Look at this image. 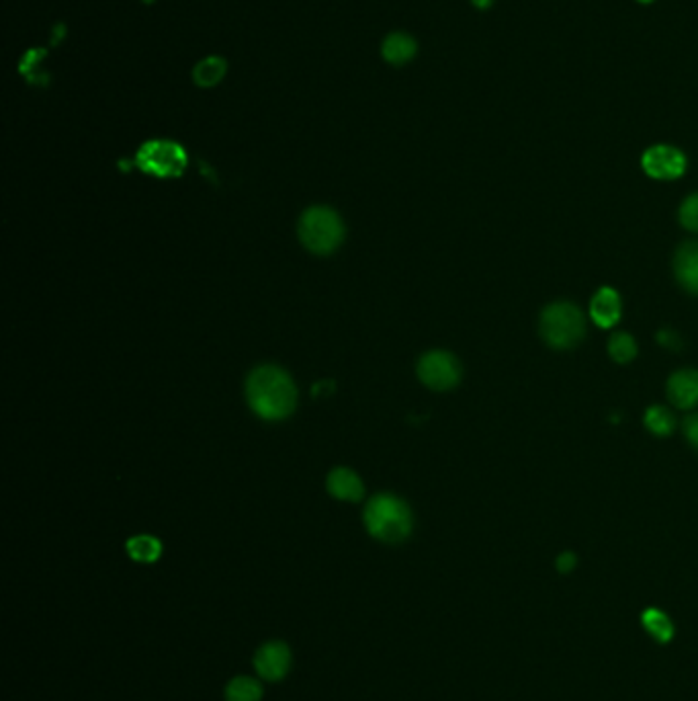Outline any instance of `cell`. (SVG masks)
<instances>
[{"label":"cell","mask_w":698,"mask_h":701,"mask_svg":"<svg viewBox=\"0 0 698 701\" xmlns=\"http://www.w3.org/2000/svg\"><path fill=\"white\" fill-rule=\"evenodd\" d=\"M248 402L262 419H285L295 408V386L279 367L265 365L254 370L246 386Z\"/></svg>","instance_id":"cell-1"},{"label":"cell","mask_w":698,"mask_h":701,"mask_svg":"<svg viewBox=\"0 0 698 701\" xmlns=\"http://www.w3.org/2000/svg\"><path fill=\"white\" fill-rule=\"evenodd\" d=\"M539 332L543 341L558 351L574 349L586 335V321L572 302H555L541 314Z\"/></svg>","instance_id":"cell-2"},{"label":"cell","mask_w":698,"mask_h":701,"mask_svg":"<svg viewBox=\"0 0 698 701\" xmlns=\"http://www.w3.org/2000/svg\"><path fill=\"white\" fill-rule=\"evenodd\" d=\"M365 523L369 534L377 540L397 543L410 535L412 513L404 500L391 497V494H381L367 505Z\"/></svg>","instance_id":"cell-3"},{"label":"cell","mask_w":698,"mask_h":701,"mask_svg":"<svg viewBox=\"0 0 698 701\" xmlns=\"http://www.w3.org/2000/svg\"><path fill=\"white\" fill-rule=\"evenodd\" d=\"M345 236L340 218L328 208H311L299 222V238L311 252H332Z\"/></svg>","instance_id":"cell-4"},{"label":"cell","mask_w":698,"mask_h":701,"mask_svg":"<svg viewBox=\"0 0 698 701\" xmlns=\"http://www.w3.org/2000/svg\"><path fill=\"white\" fill-rule=\"evenodd\" d=\"M138 165L144 173L156 176H179L187 167V154L174 141L156 140L148 141L138 152Z\"/></svg>","instance_id":"cell-5"},{"label":"cell","mask_w":698,"mask_h":701,"mask_svg":"<svg viewBox=\"0 0 698 701\" xmlns=\"http://www.w3.org/2000/svg\"><path fill=\"white\" fill-rule=\"evenodd\" d=\"M641 168L655 181H676L686 173L688 158L672 144H653L641 154Z\"/></svg>","instance_id":"cell-6"},{"label":"cell","mask_w":698,"mask_h":701,"mask_svg":"<svg viewBox=\"0 0 698 701\" xmlns=\"http://www.w3.org/2000/svg\"><path fill=\"white\" fill-rule=\"evenodd\" d=\"M418 375L432 389H451L459 384L461 365L451 353L430 351L420 359Z\"/></svg>","instance_id":"cell-7"},{"label":"cell","mask_w":698,"mask_h":701,"mask_svg":"<svg viewBox=\"0 0 698 701\" xmlns=\"http://www.w3.org/2000/svg\"><path fill=\"white\" fill-rule=\"evenodd\" d=\"M256 672L267 681H279L291 667V650L285 642H268L254 656Z\"/></svg>","instance_id":"cell-8"},{"label":"cell","mask_w":698,"mask_h":701,"mask_svg":"<svg viewBox=\"0 0 698 701\" xmlns=\"http://www.w3.org/2000/svg\"><path fill=\"white\" fill-rule=\"evenodd\" d=\"M668 398L678 408H694L698 405V372L680 370L669 375L666 386Z\"/></svg>","instance_id":"cell-9"},{"label":"cell","mask_w":698,"mask_h":701,"mask_svg":"<svg viewBox=\"0 0 698 701\" xmlns=\"http://www.w3.org/2000/svg\"><path fill=\"white\" fill-rule=\"evenodd\" d=\"M623 302L612 287H600L590 302V316L600 329H612L621 321Z\"/></svg>","instance_id":"cell-10"},{"label":"cell","mask_w":698,"mask_h":701,"mask_svg":"<svg viewBox=\"0 0 698 701\" xmlns=\"http://www.w3.org/2000/svg\"><path fill=\"white\" fill-rule=\"evenodd\" d=\"M674 273L688 294L698 295V240L684 243L674 259Z\"/></svg>","instance_id":"cell-11"},{"label":"cell","mask_w":698,"mask_h":701,"mask_svg":"<svg viewBox=\"0 0 698 701\" xmlns=\"http://www.w3.org/2000/svg\"><path fill=\"white\" fill-rule=\"evenodd\" d=\"M418 52L416 39L408 33H391L387 39L383 41V58L394 66H402V64L410 62Z\"/></svg>","instance_id":"cell-12"},{"label":"cell","mask_w":698,"mask_h":701,"mask_svg":"<svg viewBox=\"0 0 698 701\" xmlns=\"http://www.w3.org/2000/svg\"><path fill=\"white\" fill-rule=\"evenodd\" d=\"M328 488H330V492L340 500L357 502L362 497V484L359 476L357 474H353L351 470H345V467L334 470L330 474V478H328Z\"/></svg>","instance_id":"cell-13"},{"label":"cell","mask_w":698,"mask_h":701,"mask_svg":"<svg viewBox=\"0 0 698 701\" xmlns=\"http://www.w3.org/2000/svg\"><path fill=\"white\" fill-rule=\"evenodd\" d=\"M226 60L219 56H211V58L201 60L193 70V78L199 87H213L226 76Z\"/></svg>","instance_id":"cell-14"},{"label":"cell","mask_w":698,"mask_h":701,"mask_svg":"<svg viewBox=\"0 0 698 701\" xmlns=\"http://www.w3.org/2000/svg\"><path fill=\"white\" fill-rule=\"evenodd\" d=\"M262 687L252 677H236L226 687L227 701H260Z\"/></svg>","instance_id":"cell-15"},{"label":"cell","mask_w":698,"mask_h":701,"mask_svg":"<svg viewBox=\"0 0 698 701\" xmlns=\"http://www.w3.org/2000/svg\"><path fill=\"white\" fill-rule=\"evenodd\" d=\"M127 551H130V556L133 558V560L154 562V560H158L162 545L158 540H156V537L138 535V537H133V540L127 542Z\"/></svg>","instance_id":"cell-16"},{"label":"cell","mask_w":698,"mask_h":701,"mask_svg":"<svg viewBox=\"0 0 698 701\" xmlns=\"http://www.w3.org/2000/svg\"><path fill=\"white\" fill-rule=\"evenodd\" d=\"M645 427L650 429L653 435L668 437V435L674 433L676 419L668 408L651 406V408H647V413H645Z\"/></svg>","instance_id":"cell-17"},{"label":"cell","mask_w":698,"mask_h":701,"mask_svg":"<svg viewBox=\"0 0 698 701\" xmlns=\"http://www.w3.org/2000/svg\"><path fill=\"white\" fill-rule=\"evenodd\" d=\"M609 353H610L612 361H617L618 365L629 363V361L637 357L635 338H633L631 335H626V332H617V335H612L610 341H609Z\"/></svg>","instance_id":"cell-18"},{"label":"cell","mask_w":698,"mask_h":701,"mask_svg":"<svg viewBox=\"0 0 698 701\" xmlns=\"http://www.w3.org/2000/svg\"><path fill=\"white\" fill-rule=\"evenodd\" d=\"M645 620V628L655 636L658 640H668L672 636V626H669L668 618L661 611H655V609H650L643 615Z\"/></svg>","instance_id":"cell-19"},{"label":"cell","mask_w":698,"mask_h":701,"mask_svg":"<svg viewBox=\"0 0 698 701\" xmlns=\"http://www.w3.org/2000/svg\"><path fill=\"white\" fill-rule=\"evenodd\" d=\"M680 224L690 232H698V193L688 195L680 205Z\"/></svg>","instance_id":"cell-20"},{"label":"cell","mask_w":698,"mask_h":701,"mask_svg":"<svg viewBox=\"0 0 698 701\" xmlns=\"http://www.w3.org/2000/svg\"><path fill=\"white\" fill-rule=\"evenodd\" d=\"M658 343H660L661 346H666L668 351H674V353L682 349V338H680V335H678V332L669 330V329L658 332Z\"/></svg>","instance_id":"cell-21"},{"label":"cell","mask_w":698,"mask_h":701,"mask_svg":"<svg viewBox=\"0 0 698 701\" xmlns=\"http://www.w3.org/2000/svg\"><path fill=\"white\" fill-rule=\"evenodd\" d=\"M682 431L684 435H686L688 443L693 445L694 449H698V415H690L684 419L682 423Z\"/></svg>","instance_id":"cell-22"},{"label":"cell","mask_w":698,"mask_h":701,"mask_svg":"<svg viewBox=\"0 0 698 701\" xmlns=\"http://www.w3.org/2000/svg\"><path fill=\"white\" fill-rule=\"evenodd\" d=\"M575 566V556L574 554H561L558 560V568L561 572H569Z\"/></svg>","instance_id":"cell-23"},{"label":"cell","mask_w":698,"mask_h":701,"mask_svg":"<svg viewBox=\"0 0 698 701\" xmlns=\"http://www.w3.org/2000/svg\"><path fill=\"white\" fill-rule=\"evenodd\" d=\"M469 3H472V6H473V9H477V11H489L491 9V6H494L496 4V0H469Z\"/></svg>","instance_id":"cell-24"},{"label":"cell","mask_w":698,"mask_h":701,"mask_svg":"<svg viewBox=\"0 0 698 701\" xmlns=\"http://www.w3.org/2000/svg\"><path fill=\"white\" fill-rule=\"evenodd\" d=\"M635 3L641 6H651L653 3H658V0H635Z\"/></svg>","instance_id":"cell-25"}]
</instances>
